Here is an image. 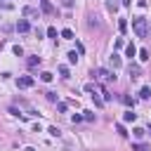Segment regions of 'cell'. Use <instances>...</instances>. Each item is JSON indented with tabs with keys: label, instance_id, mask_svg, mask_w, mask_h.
I'll use <instances>...</instances> for the list:
<instances>
[{
	"label": "cell",
	"instance_id": "obj_1",
	"mask_svg": "<svg viewBox=\"0 0 151 151\" xmlns=\"http://www.w3.org/2000/svg\"><path fill=\"white\" fill-rule=\"evenodd\" d=\"M132 28H135L137 38H146V33H149V21H146L144 17H137V19H132Z\"/></svg>",
	"mask_w": 151,
	"mask_h": 151
},
{
	"label": "cell",
	"instance_id": "obj_2",
	"mask_svg": "<svg viewBox=\"0 0 151 151\" xmlns=\"http://www.w3.org/2000/svg\"><path fill=\"white\" fill-rule=\"evenodd\" d=\"M97 76H99L102 80H109V83H111V80H116V73L109 71V69H99V71H97Z\"/></svg>",
	"mask_w": 151,
	"mask_h": 151
},
{
	"label": "cell",
	"instance_id": "obj_3",
	"mask_svg": "<svg viewBox=\"0 0 151 151\" xmlns=\"http://www.w3.org/2000/svg\"><path fill=\"white\" fill-rule=\"evenodd\" d=\"M17 85L19 87H33V78H31V76H19V78H17Z\"/></svg>",
	"mask_w": 151,
	"mask_h": 151
},
{
	"label": "cell",
	"instance_id": "obj_4",
	"mask_svg": "<svg viewBox=\"0 0 151 151\" xmlns=\"http://www.w3.org/2000/svg\"><path fill=\"white\" fill-rule=\"evenodd\" d=\"M17 104L21 106V109H24V111L28 113V116H38V113H35V109H33V106H31V104H28L26 99H17Z\"/></svg>",
	"mask_w": 151,
	"mask_h": 151
},
{
	"label": "cell",
	"instance_id": "obj_5",
	"mask_svg": "<svg viewBox=\"0 0 151 151\" xmlns=\"http://www.w3.org/2000/svg\"><path fill=\"white\" fill-rule=\"evenodd\" d=\"M40 10H43L45 14H52V12H54V7H52L50 0H40Z\"/></svg>",
	"mask_w": 151,
	"mask_h": 151
},
{
	"label": "cell",
	"instance_id": "obj_6",
	"mask_svg": "<svg viewBox=\"0 0 151 151\" xmlns=\"http://www.w3.org/2000/svg\"><path fill=\"white\" fill-rule=\"evenodd\" d=\"M139 76H142V69L137 64H130V78H139Z\"/></svg>",
	"mask_w": 151,
	"mask_h": 151
},
{
	"label": "cell",
	"instance_id": "obj_7",
	"mask_svg": "<svg viewBox=\"0 0 151 151\" xmlns=\"http://www.w3.org/2000/svg\"><path fill=\"white\" fill-rule=\"evenodd\" d=\"M28 28H31V26H28V21H26V19H21V21L17 24V31H19V33H28Z\"/></svg>",
	"mask_w": 151,
	"mask_h": 151
},
{
	"label": "cell",
	"instance_id": "obj_8",
	"mask_svg": "<svg viewBox=\"0 0 151 151\" xmlns=\"http://www.w3.org/2000/svg\"><path fill=\"white\" fill-rule=\"evenodd\" d=\"M135 118H137V113H132V111H125L123 113V121L125 123H135Z\"/></svg>",
	"mask_w": 151,
	"mask_h": 151
},
{
	"label": "cell",
	"instance_id": "obj_9",
	"mask_svg": "<svg viewBox=\"0 0 151 151\" xmlns=\"http://www.w3.org/2000/svg\"><path fill=\"white\" fill-rule=\"evenodd\" d=\"M24 17H40V14H38V10H35V7H31V5H28V7H24Z\"/></svg>",
	"mask_w": 151,
	"mask_h": 151
},
{
	"label": "cell",
	"instance_id": "obj_10",
	"mask_svg": "<svg viewBox=\"0 0 151 151\" xmlns=\"http://www.w3.org/2000/svg\"><path fill=\"white\" fill-rule=\"evenodd\" d=\"M121 64H123L121 57H118V54H111V66H113V69H121Z\"/></svg>",
	"mask_w": 151,
	"mask_h": 151
},
{
	"label": "cell",
	"instance_id": "obj_11",
	"mask_svg": "<svg viewBox=\"0 0 151 151\" xmlns=\"http://www.w3.org/2000/svg\"><path fill=\"white\" fill-rule=\"evenodd\" d=\"M132 135H135L137 139H142V137L146 135V130H144V127H135V130H132Z\"/></svg>",
	"mask_w": 151,
	"mask_h": 151
},
{
	"label": "cell",
	"instance_id": "obj_12",
	"mask_svg": "<svg viewBox=\"0 0 151 151\" xmlns=\"http://www.w3.org/2000/svg\"><path fill=\"white\" fill-rule=\"evenodd\" d=\"M125 54H127L130 59H132V57L137 54V47H135V45H127V47H125Z\"/></svg>",
	"mask_w": 151,
	"mask_h": 151
},
{
	"label": "cell",
	"instance_id": "obj_13",
	"mask_svg": "<svg viewBox=\"0 0 151 151\" xmlns=\"http://www.w3.org/2000/svg\"><path fill=\"white\" fill-rule=\"evenodd\" d=\"M52 78H54V76H52L50 71H43V73H40V80H43V83H50Z\"/></svg>",
	"mask_w": 151,
	"mask_h": 151
},
{
	"label": "cell",
	"instance_id": "obj_14",
	"mask_svg": "<svg viewBox=\"0 0 151 151\" xmlns=\"http://www.w3.org/2000/svg\"><path fill=\"white\" fill-rule=\"evenodd\" d=\"M139 97H142V99H149V97H151V87H142V90H139Z\"/></svg>",
	"mask_w": 151,
	"mask_h": 151
},
{
	"label": "cell",
	"instance_id": "obj_15",
	"mask_svg": "<svg viewBox=\"0 0 151 151\" xmlns=\"http://www.w3.org/2000/svg\"><path fill=\"white\" fill-rule=\"evenodd\" d=\"M62 38H64V40H73V31L71 28H64L62 31Z\"/></svg>",
	"mask_w": 151,
	"mask_h": 151
},
{
	"label": "cell",
	"instance_id": "obj_16",
	"mask_svg": "<svg viewBox=\"0 0 151 151\" xmlns=\"http://www.w3.org/2000/svg\"><path fill=\"white\" fill-rule=\"evenodd\" d=\"M40 64V57H28V66L33 69V66H38Z\"/></svg>",
	"mask_w": 151,
	"mask_h": 151
},
{
	"label": "cell",
	"instance_id": "obj_17",
	"mask_svg": "<svg viewBox=\"0 0 151 151\" xmlns=\"http://www.w3.org/2000/svg\"><path fill=\"white\" fill-rule=\"evenodd\" d=\"M59 76L62 78H69V66H59Z\"/></svg>",
	"mask_w": 151,
	"mask_h": 151
},
{
	"label": "cell",
	"instance_id": "obj_18",
	"mask_svg": "<svg viewBox=\"0 0 151 151\" xmlns=\"http://www.w3.org/2000/svg\"><path fill=\"white\" fill-rule=\"evenodd\" d=\"M118 28H121V33L127 31V21H125V19H121V21H118Z\"/></svg>",
	"mask_w": 151,
	"mask_h": 151
},
{
	"label": "cell",
	"instance_id": "obj_19",
	"mask_svg": "<svg viewBox=\"0 0 151 151\" xmlns=\"http://www.w3.org/2000/svg\"><path fill=\"white\" fill-rule=\"evenodd\" d=\"M47 132H50V135H52V137H59V135H62V130H59V127H50Z\"/></svg>",
	"mask_w": 151,
	"mask_h": 151
},
{
	"label": "cell",
	"instance_id": "obj_20",
	"mask_svg": "<svg viewBox=\"0 0 151 151\" xmlns=\"http://www.w3.org/2000/svg\"><path fill=\"white\" fill-rule=\"evenodd\" d=\"M69 62H71V64L78 62V52H69Z\"/></svg>",
	"mask_w": 151,
	"mask_h": 151
},
{
	"label": "cell",
	"instance_id": "obj_21",
	"mask_svg": "<svg viewBox=\"0 0 151 151\" xmlns=\"http://www.w3.org/2000/svg\"><path fill=\"white\" fill-rule=\"evenodd\" d=\"M45 94H47L50 102H57V99H59V94H57V92H45Z\"/></svg>",
	"mask_w": 151,
	"mask_h": 151
},
{
	"label": "cell",
	"instance_id": "obj_22",
	"mask_svg": "<svg viewBox=\"0 0 151 151\" xmlns=\"http://www.w3.org/2000/svg\"><path fill=\"white\" fill-rule=\"evenodd\" d=\"M139 59H142V62L149 59V50H139Z\"/></svg>",
	"mask_w": 151,
	"mask_h": 151
},
{
	"label": "cell",
	"instance_id": "obj_23",
	"mask_svg": "<svg viewBox=\"0 0 151 151\" xmlns=\"http://www.w3.org/2000/svg\"><path fill=\"white\" fill-rule=\"evenodd\" d=\"M132 151H146V144H132Z\"/></svg>",
	"mask_w": 151,
	"mask_h": 151
},
{
	"label": "cell",
	"instance_id": "obj_24",
	"mask_svg": "<svg viewBox=\"0 0 151 151\" xmlns=\"http://www.w3.org/2000/svg\"><path fill=\"white\" fill-rule=\"evenodd\" d=\"M47 35H50V38H57V28L50 26V28H47Z\"/></svg>",
	"mask_w": 151,
	"mask_h": 151
},
{
	"label": "cell",
	"instance_id": "obj_25",
	"mask_svg": "<svg viewBox=\"0 0 151 151\" xmlns=\"http://www.w3.org/2000/svg\"><path fill=\"white\" fill-rule=\"evenodd\" d=\"M57 111L64 113V111H66V104H64V102H57Z\"/></svg>",
	"mask_w": 151,
	"mask_h": 151
},
{
	"label": "cell",
	"instance_id": "obj_26",
	"mask_svg": "<svg viewBox=\"0 0 151 151\" xmlns=\"http://www.w3.org/2000/svg\"><path fill=\"white\" fill-rule=\"evenodd\" d=\"M116 132H118V135H123V137L127 135V132H125V127H123V125H116Z\"/></svg>",
	"mask_w": 151,
	"mask_h": 151
},
{
	"label": "cell",
	"instance_id": "obj_27",
	"mask_svg": "<svg viewBox=\"0 0 151 151\" xmlns=\"http://www.w3.org/2000/svg\"><path fill=\"white\" fill-rule=\"evenodd\" d=\"M123 102H125L127 106H135V99H132V97H123Z\"/></svg>",
	"mask_w": 151,
	"mask_h": 151
},
{
	"label": "cell",
	"instance_id": "obj_28",
	"mask_svg": "<svg viewBox=\"0 0 151 151\" xmlns=\"http://www.w3.org/2000/svg\"><path fill=\"white\" fill-rule=\"evenodd\" d=\"M85 121H94V113L92 111H85Z\"/></svg>",
	"mask_w": 151,
	"mask_h": 151
},
{
	"label": "cell",
	"instance_id": "obj_29",
	"mask_svg": "<svg viewBox=\"0 0 151 151\" xmlns=\"http://www.w3.org/2000/svg\"><path fill=\"white\" fill-rule=\"evenodd\" d=\"M24 151H35V149H33V146H26V149H24Z\"/></svg>",
	"mask_w": 151,
	"mask_h": 151
},
{
	"label": "cell",
	"instance_id": "obj_30",
	"mask_svg": "<svg viewBox=\"0 0 151 151\" xmlns=\"http://www.w3.org/2000/svg\"><path fill=\"white\" fill-rule=\"evenodd\" d=\"M149 135H151V125H149Z\"/></svg>",
	"mask_w": 151,
	"mask_h": 151
}]
</instances>
